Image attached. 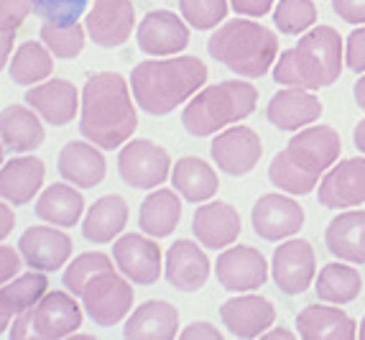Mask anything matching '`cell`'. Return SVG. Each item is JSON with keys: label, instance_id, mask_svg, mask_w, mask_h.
I'll return each instance as SVG.
<instances>
[{"label": "cell", "instance_id": "11a10c76", "mask_svg": "<svg viewBox=\"0 0 365 340\" xmlns=\"http://www.w3.org/2000/svg\"><path fill=\"white\" fill-rule=\"evenodd\" d=\"M358 338H360V340H365V317L360 320V325H358Z\"/></svg>", "mask_w": 365, "mask_h": 340}, {"label": "cell", "instance_id": "ee69618b", "mask_svg": "<svg viewBox=\"0 0 365 340\" xmlns=\"http://www.w3.org/2000/svg\"><path fill=\"white\" fill-rule=\"evenodd\" d=\"M332 11L345 24H353V26L365 24V0H332Z\"/></svg>", "mask_w": 365, "mask_h": 340}, {"label": "cell", "instance_id": "8d00e7d4", "mask_svg": "<svg viewBox=\"0 0 365 340\" xmlns=\"http://www.w3.org/2000/svg\"><path fill=\"white\" fill-rule=\"evenodd\" d=\"M41 41L59 59H74L85 46V29L79 24H46L41 26Z\"/></svg>", "mask_w": 365, "mask_h": 340}, {"label": "cell", "instance_id": "b9f144b4", "mask_svg": "<svg viewBox=\"0 0 365 340\" xmlns=\"http://www.w3.org/2000/svg\"><path fill=\"white\" fill-rule=\"evenodd\" d=\"M31 11H34L31 0H0V26L8 31H19Z\"/></svg>", "mask_w": 365, "mask_h": 340}, {"label": "cell", "instance_id": "484cf974", "mask_svg": "<svg viewBox=\"0 0 365 340\" xmlns=\"http://www.w3.org/2000/svg\"><path fill=\"white\" fill-rule=\"evenodd\" d=\"M324 246L335 259L347 264H365V210H347L329 220Z\"/></svg>", "mask_w": 365, "mask_h": 340}, {"label": "cell", "instance_id": "681fc988", "mask_svg": "<svg viewBox=\"0 0 365 340\" xmlns=\"http://www.w3.org/2000/svg\"><path fill=\"white\" fill-rule=\"evenodd\" d=\"M13 39H16V31H8V29H3V26H0V72L6 69L8 59H11Z\"/></svg>", "mask_w": 365, "mask_h": 340}, {"label": "cell", "instance_id": "ba28073f", "mask_svg": "<svg viewBox=\"0 0 365 340\" xmlns=\"http://www.w3.org/2000/svg\"><path fill=\"white\" fill-rule=\"evenodd\" d=\"M118 174L133 189H156L171 174V156L164 146L135 139L118 154Z\"/></svg>", "mask_w": 365, "mask_h": 340}, {"label": "cell", "instance_id": "816d5d0a", "mask_svg": "<svg viewBox=\"0 0 365 340\" xmlns=\"http://www.w3.org/2000/svg\"><path fill=\"white\" fill-rule=\"evenodd\" d=\"M263 340H294L297 335L292 333V330H284V328H274V330H266V333L261 335Z\"/></svg>", "mask_w": 365, "mask_h": 340}, {"label": "cell", "instance_id": "3957f363", "mask_svg": "<svg viewBox=\"0 0 365 340\" xmlns=\"http://www.w3.org/2000/svg\"><path fill=\"white\" fill-rule=\"evenodd\" d=\"M210 72L200 56H164L135 64L130 90L135 103L151 116H169L205 87Z\"/></svg>", "mask_w": 365, "mask_h": 340}, {"label": "cell", "instance_id": "7402d4cb", "mask_svg": "<svg viewBox=\"0 0 365 340\" xmlns=\"http://www.w3.org/2000/svg\"><path fill=\"white\" fill-rule=\"evenodd\" d=\"M210 259L195 241L179 238L166 251V279L179 291H200L210 279Z\"/></svg>", "mask_w": 365, "mask_h": 340}, {"label": "cell", "instance_id": "4316f807", "mask_svg": "<svg viewBox=\"0 0 365 340\" xmlns=\"http://www.w3.org/2000/svg\"><path fill=\"white\" fill-rule=\"evenodd\" d=\"M43 161L36 156H19L11 159L0 169V197L11 205H26L34 200V194L43 184Z\"/></svg>", "mask_w": 365, "mask_h": 340}, {"label": "cell", "instance_id": "8fae6325", "mask_svg": "<svg viewBox=\"0 0 365 340\" xmlns=\"http://www.w3.org/2000/svg\"><path fill=\"white\" fill-rule=\"evenodd\" d=\"M271 274L279 291H284L287 297L304 294L317 279V256L312 243L304 238H287L279 243L271 259Z\"/></svg>", "mask_w": 365, "mask_h": 340}, {"label": "cell", "instance_id": "1f68e13d", "mask_svg": "<svg viewBox=\"0 0 365 340\" xmlns=\"http://www.w3.org/2000/svg\"><path fill=\"white\" fill-rule=\"evenodd\" d=\"M128 223V205L120 194H105L87 210L82 223V236L90 243H110L115 241Z\"/></svg>", "mask_w": 365, "mask_h": 340}, {"label": "cell", "instance_id": "5bb4252c", "mask_svg": "<svg viewBox=\"0 0 365 340\" xmlns=\"http://www.w3.org/2000/svg\"><path fill=\"white\" fill-rule=\"evenodd\" d=\"M220 320L230 330L232 338L253 340V338H261L266 330L274 328L276 307L271 299L261 297V294L240 291L237 297L222 302V307H220Z\"/></svg>", "mask_w": 365, "mask_h": 340}, {"label": "cell", "instance_id": "44dd1931", "mask_svg": "<svg viewBox=\"0 0 365 340\" xmlns=\"http://www.w3.org/2000/svg\"><path fill=\"white\" fill-rule=\"evenodd\" d=\"M19 251L31 269H36V271H56L72 256V238L67 233L56 231V228L36 225V228H29L21 236Z\"/></svg>", "mask_w": 365, "mask_h": 340}, {"label": "cell", "instance_id": "e0dca14e", "mask_svg": "<svg viewBox=\"0 0 365 340\" xmlns=\"http://www.w3.org/2000/svg\"><path fill=\"white\" fill-rule=\"evenodd\" d=\"M189 44V26L171 11H151L138 24V49L151 56H177Z\"/></svg>", "mask_w": 365, "mask_h": 340}, {"label": "cell", "instance_id": "f6af8a7d", "mask_svg": "<svg viewBox=\"0 0 365 340\" xmlns=\"http://www.w3.org/2000/svg\"><path fill=\"white\" fill-rule=\"evenodd\" d=\"M230 8L245 19H263L276 8V0H230Z\"/></svg>", "mask_w": 365, "mask_h": 340}, {"label": "cell", "instance_id": "7c38bea8", "mask_svg": "<svg viewBox=\"0 0 365 340\" xmlns=\"http://www.w3.org/2000/svg\"><path fill=\"white\" fill-rule=\"evenodd\" d=\"M215 274L227 291H256L268 281V261L253 246H227L217 256Z\"/></svg>", "mask_w": 365, "mask_h": 340}, {"label": "cell", "instance_id": "bcb514c9", "mask_svg": "<svg viewBox=\"0 0 365 340\" xmlns=\"http://www.w3.org/2000/svg\"><path fill=\"white\" fill-rule=\"evenodd\" d=\"M21 271V256L19 251H13L11 246H0V286L11 281L13 276H19Z\"/></svg>", "mask_w": 365, "mask_h": 340}, {"label": "cell", "instance_id": "7bdbcfd3", "mask_svg": "<svg viewBox=\"0 0 365 340\" xmlns=\"http://www.w3.org/2000/svg\"><path fill=\"white\" fill-rule=\"evenodd\" d=\"M345 64L358 74L365 72V24L345 39Z\"/></svg>", "mask_w": 365, "mask_h": 340}, {"label": "cell", "instance_id": "ab89813d", "mask_svg": "<svg viewBox=\"0 0 365 340\" xmlns=\"http://www.w3.org/2000/svg\"><path fill=\"white\" fill-rule=\"evenodd\" d=\"M105 269H113V261H110V256L100 254V251L77 256V259L69 264L67 274H64V286L72 291L74 297H82V289H85L87 281H90L95 274L105 271Z\"/></svg>", "mask_w": 365, "mask_h": 340}, {"label": "cell", "instance_id": "d6a6232c", "mask_svg": "<svg viewBox=\"0 0 365 340\" xmlns=\"http://www.w3.org/2000/svg\"><path fill=\"white\" fill-rule=\"evenodd\" d=\"M314 291L319 302L350 304L363 291V276L355 266H347V261L324 264L314 279Z\"/></svg>", "mask_w": 365, "mask_h": 340}, {"label": "cell", "instance_id": "c3c4849f", "mask_svg": "<svg viewBox=\"0 0 365 340\" xmlns=\"http://www.w3.org/2000/svg\"><path fill=\"white\" fill-rule=\"evenodd\" d=\"M16 315H19V312H16V307H13V302H11V297H8L6 286H0V335L11 328V320Z\"/></svg>", "mask_w": 365, "mask_h": 340}, {"label": "cell", "instance_id": "4dcf8cb0", "mask_svg": "<svg viewBox=\"0 0 365 340\" xmlns=\"http://www.w3.org/2000/svg\"><path fill=\"white\" fill-rule=\"evenodd\" d=\"M0 139L11 151H34L43 144V126L36 110L26 105H8L0 113Z\"/></svg>", "mask_w": 365, "mask_h": 340}, {"label": "cell", "instance_id": "f35d334b", "mask_svg": "<svg viewBox=\"0 0 365 340\" xmlns=\"http://www.w3.org/2000/svg\"><path fill=\"white\" fill-rule=\"evenodd\" d=\"M6 291L8 297H11L13 307H16V312H24L29 310L31 304H36L38 299L46 294V289H49V279H46V271H34L31 274H21V276H13L11 281H6Z\"/></svg>", "mask_w": 365, "mask_h": 340}, {"label": "cell", "instance_id": "f1b7e54d", "mask_svg": "<svg viewBox=\"0 0 365 340\" xmlns=\"http://www.w3.org/2000/svg\"><path fill=\"white\" fill-rule=\"evenodd\" d=\"M171 184L187 202H207L217 194L220 179L217 171L197 156L179 159L171 169Z\"/></svg>", "mask_w": 365, "mask_h": 340}, {"label": "cell", "instance_id": "603a6c76", "mask_svg": "<svg viewBox=\"0 0 365 340\" xmlns=\"http://www.w3.org/2000/svg\"><path fill=\"white\" fill-rule=\"evenodd\" d=\"M299 338L304 340H355L358 322L340 307L324 304H307L297 315Z\"/></svg>", "mask_w": 365, "mask_h": 340}, {"label": "cell", "instance_id": "f546056e", "mask_svg": "<svg viewBox=\"0 0 365 340\" xmlns=\"http://www.w3.org/2000/svg\"><path fill=\"white\" fill-rule=\"evenodd\" d=\"M182 220V200L174 189H153L146 200L140 202L138 225L140 231L151 238H166L177 231Z\"/></svg>", "mask_w": 365, "mask_h": 340}, {"label": "cell", "instance_id": "277c9868", "mask_svg": "<svg viewBox=\"0 0 365 340\" xmlns=\"http://www.w3.org/2000/svg\"><path fill=\"white\" fill-rule=\"evenodd\" d=\"M345 67V44L332 26H312L294 49L281 51L274 79L284 87L322 90L335 85Z\"/></svg>", "mask_w": 365, "mask_h": 340}, {"label": "cell", "instance_id": "2e32d148", "mask_svg": "<svg viewBox=\"0 0 365 340\" xmlns=\"http://www.w3.org/2000/svg\"><path fill=\"white\" fill-rule=\"evenodd\" d=\"M113 256H115V264L123 276L133 284L151 286L161 276V249L156 241L146 236L128 233V236L118 238L113 246Z\"/></svg>", "mask_w": 365, "mask_h": 340}, {"label": "cell", "instance_id": "ac0fdd59", "mask_svg": "<svg viewBox=\"0 0 365 340\" xmlns=\"http://www.w3.org/2000/svg\"><path fill=\"white\" fill-rule=\"evenodd\" d=\"M322 100L314 95V90H307V87H284L266 105L268 123L279 131H292V134L299 128L317 123L322 118Z\"/></svg>", "mask_w": 365, "mask_h": 340}, {"label": "cell", "instance_id": "d4e9b609", "mask_svg": "<svg viewBox=\"0 0 365 340\" xmlns=\"http://www.w3.org/2000/svg\"><path fill=\"white\" fill-rule=\"evenodd\" d=\"M179 310L164 299H148L128 317L123 338L128 340H171L177 338Z\"/></svg>", "mask_w": 365, "mask_h": 340}, {"label": "cell", "instance_id": "d590c367", "mask_svg": "<svg viewBox=\"0 0 365 340\" xmlns=\"http://www.w3.org/2000/svg\"><path fill=\"white\" fill-rule=\"evenodd\" d=\"M274 24L284 36H302L317 24L314 0H276Z\"/></svg>", "mask_w": 365, "mask_h": 340}, {"label": "cell", "instance_id": "f907efd6", "mask_svg": "<svg viewBox=\"0 0 365 340\" xmlns=\"http://www.w3.org/2000/svg\"><path fill=\"white\" fill-rule=\"evenodd\" d=\"M13 225H16V218H13V210L6 205V202H0V241L6 236H11Z\"/></svg>", "mask_w": 365, "mask_h": 340}, {"label": "cell", "instance_id": "7a4b0ae2", "mask_svg": "<svg viewBox=\"0 0 365 340\" xmlns=\"http://www.w3.org/2000/svg\"><path fill=\"white\" fill-rule=\"evenodd\" d=\"M138 126L135 105L125 79L115 72H95L82 90L79 131L100 149H118L133 136Z\"/></svg>", "mask_w": 365, "mask_h": 340}, {"label": "cell", "instance_id": "9f6ffc18", "mask_svg": "<svg viewBox=\"0 0 365 340\" xmlns=\"http://www.w3.org/2000/svg\"><path fill=\"white\" fill-rule=\"evenodd\" d=\"M3 146L6 144H3V139H0V164H3Z\"/></svg>", "mask_w": 365, "mask_h": 340}, {"label": "cell", "instance_id": "e575fe53", "mask_svg": "<svg viewBox=\"0 0 365 340\" xmlns=\"http://www.w3.org/2000/svg\"><path fill=\"white\" fill-rule=\"evenodd\" d=\"M54 69L49 46L38 41H24L11 61V79L16 85H34L46 79Z\"/></svg>", "mask_w": 365, "mask_h": 340}, {"label": "cell", "instance_id": "9c48e42d", "mask_svg": "<svg viewBox=\"0 0 365 340\" xmlns=\"http://www.w3.org/2000/svg\"><path fill=\"white\" fill-rule=\"evenodd\" d=\"M82 302L92 320L103 328H110L120 322L133 307V286L120 274H115V269H105L85 284Z\"/></svg>", "mask_w": 365, "mask_h": 340}, {"label": "cell", "instance_id": "60d3db41", "mask_svg": "<svg viewBox=\"0 0 365 340\" xmlns=\"http://www.w3.org/2000/svg\"><path fill=\"white\" fill-rule=\"evenodd\" d=\"M34 13L49 24H77L85 13L87 0H31Z\"/></svg>", "mask_w": 365, "mask_h": 340}, {"label": "cell", "instance_id": "836d02e7", "mask_svg": "<svg viewBox=\"0 0 365 340\" xmlns=\"http://www.w3.org/2000/svg\"><path fill=\"white\" fill-rule=\"evenodd\" d=\"M82 210H85V200L69 184H51L36 202L38 218L51 225H61V228L77 225L82 218Z\"/></svg>", "mask_w": 365, "mask_h": 340}, {"label": "cell", "instance_id": "4fadbf2b", "mask_svg": "<svg viewBox=\"0 0 365 340\" xmlns=\"http://www.w3.org/2000/svg\"><path fill=\"white\" fill-rule=\"evenodd\" d=\"M317 200L329 210L365 205V154L345 159L324 171L317 187Z\"/></svg>", "mask_w": 365, "mask_h": 340}, {"label": "cell", "instance_id": "9a60e30c", "mask_svg": "<svg viewBox=\"0 0 365 340\" xmlns=\"http://www.w3.org/2000/svg\"><path fill=\"white\" fill-rule=\"evenodd\" d=\"M215 164L230 176H243L258 166L263 156L261 136L248 126H232L222 134L215 136L212 146Z\"/></svg>", "mask_w": 365, "mask_h": 340}, {"label": "cell", "instance_id": "74e56055", "mask_svg": "<svg viewBox=\"0 0 365 340\" xmlns=\"http://www.w3.org/2000/svg\"><path fill=\"white\" fill-rule=\"evenodd\" d=\"M182 19L197 31H212L227 19V0H179Z\"/></svg>", "mask_w": 365, "mask_h": 340}, {"label": "cell", "instance_id": "52a82bcc", "mask_svg": "<svg viewBox=\"0 0 365 340\" xmlns=\"http://www.w3.org/2000/svg\"><path fill=\"white\" fill-rule=\"evenodd\" d=\"M82 325V307L72 291H46L36 304L16 315L11 338L16 340H59Z\"/></svg>", "mask_w": 365, "mask_h": 340}, {"label": "cell", "instance_id": "db71d44e", "mask_svg": "<svg viewBox=\"0 0 365 340\" xmlns=\"http://www.w3.org/2000/svg\"><path fill=\"white\" fill-rule=\"evenodd\" d=\"M353 141H355V146H358V151H360V154H365V118L358 123V126H355Z\"/></svg>", "mask_w": 365, "mask_h": 340}, {"label": "cell", "instance_id": "8992f818", "mask_svg": "<svg viewBox=\"0 0 365 340\" xmlns=\"http://www.w3.org/2000/svg\"><path fill=\"white\" fill-rule=\"evenodd\" d=\"M258 105V87L253 82L225 79L197 92L184 105L182 123L189 136L207 139L230 123L248 118Z\"/></svg>", "mask_w": 365, "mask_h": 340}, {"label": "cell", "instance_id": "30bf717a", "mask_svg": "<svg viewBox=\"0 0 365 340\" xmlns=\"http://www.w3.org/2000/svg\"><path fill=\"white\" fill-rule=\"evenodd\" d=\"M250 225L253 233L263 241L279 243L294 238L304 225V207L299 205L287 192H268L261 194L250 210Z\"/></svg>", "mask_w": 365, "mask_h": 340}, {"label": "cell", "instance_id": "d6986e66", "mask_svg": "<svg viewBox=\"0 0 365 340\" xmlns=\"http://www.w3.org/2000/svg\"><path fill=\"white\" fill-rule=\"evenodd\" d=\"M135 26L133 0H95L87 13V34L103 49H115L128 41Z\"/></svg>", "mask_w": 365, "mask_h": 340}, {"label": "cell", "instance_id": "f5cc1de1", "mask_svg": "<svg viewBox=\"0 0 365 340\" xmlns=\"http://www.w3.org/2000/svg\"><path fill=\"white\" fill-rule=\"evenodd\" d=\"M353 95H355V103H358V108L365 110V72H363V77H360L358 82H355Z\"/></svg>", "mask_w": 365, "mask_h": 340}, {"label": "cell", "instance_id": "5b68a950", "mask_svg": "<svg viewBox=\"0 0 365 340\" xmlns=\"http://www.w3.org/2000/svg\"><path fill=\"white\" fill-rule=\"evenodd\" d=\"M207 51L237 77L258 79L274 69L279 59V39L268 26L240 16L217 26L207 41Z\"/></svg>", "mask_w": 365, "mask_h": 340}, {"label": "cell", "instance_id": "83f0119b", "mask_svg": "<svg viewBox=\"0 0 365 340\" xmlns=\"http://www.w3.org/2000/svg\"><path fill=\"white\" fill-rule=\"evenodd\" d=\"M105 171L108 164L95 146L72 141L59 151V174L77 187H98L105 179Z\"/></svg>", "mask_w": 365, "mask_h": 340}, {"label": "cell", "instance_id": "6da1fadb", "mask_svg": "<svg viewBox=\"0 0 365 340\" xmlns=\"http://www.w3.org/2000/svg\"><path fill=\"white\" fill-rule=\"evenodd\" d=\"M342 139L332 126L312 123L294 131L287 149H281L268 166V179L287 194H312L324 171L337 164Z\"/></svg>", "mask_w": 365, "mask_h": 340}, {"label": "cell", "instance_id": "7dc6e473", "mask_svg": "<svg viewBox=\"0 0 365 340\" xmlns=\"http://www.w3.org/2000/svg\"><path fill=\"white\" fill-rule=\"evenodd\" d=\"M179 338L182 340H222V333L215 328L212 322L197 320V322H192V325H187V328L179 333Z\"/></svg>", "mask_w": 365, "mask_h": 340}, {"label": "cell", "instance_id": "ffe728a7", "mask_svg": "<svg viewBox=\"0 0 365 340\" xmlns=\"http://www.w3.org/2000/svg\"><path fill=\"white\" fill-rule=\"evenodd\" d=\"M243 231L240 225V213L237 207H232L230 202H205L195 210V218H192V233L197 236L200 246L205 249H227L237 241Z\"/></svg>", "mask_w": 365, "mask_h": 340}, {"label": "cell", "instance_id": "cb8c5ba5", "mask_svg": "<svg viewBox=\"0 0 365 340\" xmlns=\"http://www.w3.org/2000/svg\"><path fill=\"white\" fill-rule=\"evenodd\" d=\"M26 103L51 126H67L79 110V92L67 79H51L31 87L26 92Z\"/></svg>", "mask_w": 365, "mask_h": 340}]
</instances>
